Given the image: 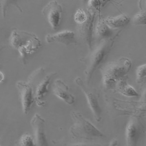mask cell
Segmentation results:
<instances>
[{
    "label": "cell",
    "instance_id": "1",
    "mask_svg": "<svg viewBox=\"0 0 146 146\" xmlns=\"http://www.w3.org/2000/svg\"><path fill=\"white\" fill-rule=\"evenodd\" d=\"M10 42L11 45L18 50L23 61L42 45L40 39L35 34L16 29L11 32Z\"/></svg>",
    "mask_w": 146,
    "mask_h": 146
},
{
    "label": "cell",
    "instance_id": "2",
    "mask_svg": "<svg viewBox=\"0 0 146 146\" xmlns=\"http://www.w3.org/2000/svg\"><path fill=\"white\" fill-rule=\"evenodd\" d=\"M121 31L118 32L115 36L111 38L103 40L93 53L88 56L85 61L87 64L86 69L85 71L86 75L87 83H89L90 80L95 71L103 63L108 54L111 50L115 43L116 38Z\"/></svg>",
    "mask_w": 146,
    "mask_h": 146
},
{
    "label": "cell",
    "instance_id": "3",
    "mask_svg": "<svg viewBox=\"0 0 146 146\" xmlns=\"http://www.w3.org/2000/svg\"><path fill=\"white\" fill-rule=\"evenodd\" d=\"M73 124L70 129L72 134L75 137L86 140L100 139L105 137L94 125L85 118L80 112L72 111Z\"/></svg>",
    "mask_w": 146,
    "mask_h": 146
},
{
    "label": "cell",
    "instance_id": "4",
    "mask_svg": "<svg viewBox=\"0 0 146 146\" xmlns=\"http://www.w3.org/2000/svg\"><path fill=\"white\" fill-rule=\"evenodd\" d=\"M131 67V60L126 58L110 63L103 72V84L108 89H114L120 80L129 72Z\"/></svg>",
    "mask_w": 146,
    "mask_h": 146
},
{
    "label": "cell",
    "instance_id": "5",
    "mask_svg": "<svg viewBox=\"0 0 146 146\" xmlns=\"http://www.w3.org/2000/svg\"><path fill=\"white\" fill-rule=\"evenodd\" d=\"M17 87L20 94L23 113L27 115L35 101L33 86L29 82H19L17 83Z\"/></svg>",
    "mask_w": 146,
    "mask_h": 146
},
{
    "label": "cell",
    "instance_id": "6",
    "mask_svg": "<svg viewBox=\"0 0 146 146\" xmlns=\"http://www.w3.org/2000/svg\"><path fill=\"white\" fill-rule=\"evenodd\" d=\"M42 13L53 30L59 28L62 20V8L57 1H52L49 2L42 9Z\"/></svg>",
    "mask_w": 146,
    "mask_h": 146
},
{
    "label": "cell",
    "instance_id": "7",
    "mask_svg": "<svg viewBox=\"0 0 146 146\" xmlns=\"http://www.w3.org/2000/svg\"><path fill=\"white\" fill-rule=\"evenodd\" d=\"M75 82L76 84L82 90L85 96L86 97L88 104L95 119L98 122L100 121L101 119L102 110L100 106L98 99L96 95L88 89L82 78H76L75 80Z\"/></svg>",
    "mask_w": 146,
    "mask_h": 146
},
{
    "label": "cell",
    "instance_id": "8",
    "mask_svg": "<svg viewBox=\"0 0 146 146\" xmlns=\"http://www.w3.org/2000/svg\"><path fill=\"white\" fill-rule=\"evenodd\" d=\"M31 123L35 133V141L36 146H49L44 119L40 115L36 113L32 118Z\"/></svg>",
    "mask_w": 146,
    "mask_h": 146
},
{
    "label": "cell",
    "instance_id": "9",
    "mask_svg": "<svg viewBox=\"0 0 146 146\" xmlns=\"http://www.w3.org/2000/svg\"><path fill=\"white\" fill-rule=\"evenodd\" d=\"M142 128L137 121H129L126 129V146H137L142 135Z\"/></svg>",
    "mask_w": 146,
    "mask_h": 146
},
{
    "label": "cell",
    "instance_id": "10",
    "mask_svg": "<svg viewBox=\"0 0 146 146\" xmlns=\"http://www.w3.org/2000/svg\"><path fill=\"white\" fill-rule=\"evenodd\" d=\"M87 18L80 28V34L82 38L86 42L88 46L92 50L93 41L94 23L95 21L96 13L93 10H89L87 12Z\"/></svg>",
    "mask_w": 146,
    "mask_h": 146
},
{
    "label": "cell",
    "instance_id": "11",
    "mask_svg": "<svg viewBox=\"0 0 146 146\" xmlns=\"http://www.w3.org/2000/svg\"><path fill=\"white\" fill-rule=\"evenodd\" d=\"M53 93L60 100L69 105L75 103V96L69 91V87L61 80H57L53 85Z\"/></svg>",
    "mask_w": 146,
    "mask_h": 146
},
{
    "label": "cell",
    "instance_id": "12",
    "mask_svg": "<svg viewBox=\"0 0 146 146\" xmlns=\"http://www.w3.org/2000/svg\"><path fill=\"white\" fill-rule=\"evenodd\" d=\"M55 75H56V73H51L38 82L34 92V95L35 101L38 106H42L44 104L43 99L48 93L49 86L52 79Z\"/></svg>",
    "mask_w": 146,
    "mask_h": 146
},
{
    "label": "cell",
    "instance_id": "13",
    "mask_svg": "<svg viewBox=\"0 0 146 146\" xmlns=\"http://www.w3.org/2000/svg\"><path fill=\"white\" fill-rule=\"evenodd\" d=\"M45 40L48 43L59 42L66 46L76 43L75 33L70 30H64L54 34H48L46 36Z\"/></svg>",
    "mask_w": 146,
    "mask_h": 146
},
{
    "label": "cell",
    "instance_id": "14",
    "mask_svg": "<svg viewBox=\"0 0 146 146\" xmlns=\"http://www.w3.org/2000/svg\"><path fill=\"white\" fill-rule=\"evenodd\" d=\"M130 21L129 17L124 14H121L116 17H109L103 22L108 25L109 27L113 29L119 28L127 25Z\"/></svg>",
    "mask_w": 146,
    "mask_h": 146
},
{
    "label": "cell",
    "instance_id": "15",
    "mask_svg": "<svg viewBox=\"0 0 146 146\" xmlns=\"http://www.w3.org/2000/svg\"><path fill=\"white\" fill-rule=\"evenodd\" d=\"M117 91L125 96L132 97L138 96V94L136 92L133 87L127 83L124 79L120 80L115 87Z\"/></svg>",
    "mask_w": 146,
    "mask_h": 146
},
{
    "label": "cell",
    "instance_id": "16",
    "mask_svg": "<svg viewBox=\"0 0 146 146\" xmlns=\"http://www.w3.org/2000/svg\"><path fill=\"white\" fill-rule=\"evenodd\" d=\"M96 32L98 36L108 39L113 35V30L103 21H100L97 23Z\"/></svg>",
    "mask_w": 146,
    "mask_h": 146
},
{
    "label": "cell",
    "instance_id": "17",
    "mask_svg": "<svg viewBox=\"0 0 146 146\" xmlns=\"http://www.w3.org/2000/svg\"><path fill=\"white\" fill-rule=\"evenodd\" d=\"M16 146H36V145L31 135L28 133H25L21 137Z\"/></svg>",
    "mask_w": 146,
    "mask_h": 146
},
{
    "label": "cell",
    "instance_id": "18",
    "mask_svg": "<svg viewBox=\"0 0 146 146\" xmlns=\"http://www.w3.org/2000/svg\"><path fill=\"white\" fill-rule=\"evenodd\" d=\"M87 18V14L82 9L76 10L74 15V20L76 23L82 24L84 23Z\"/></svg>",
    "mask_w": 146,
    "mask_h": 146
},
{
    "label": "cell",
    "instance_id": "19",
    "mask_svg": "<svg viewBox=\"0 0 146 146\" xmlns=\"http://www.w3.org/2000/svg\"><path fill=\"white\" fill-rule=\"evenodd\" d=\"M137 82L141 84L146 80V64L142 65L137 68L136 70Z\"/></svg>",
    "mask_w": 146,
    "mask_h": 146
},
{
    "label": "cell",
    "instance_id": "20",
    "mask_svg": "<svg viewBox=\"0 0 146 146\" xmlns=\"http://www.w3.org/2000/svg\"><path fill=\"white\" fill-rule=\"evenodd\" d=\"M133 24L135 25H146V12L144 11L136 14L133 18Z\"/></svg>",
    "mask_w": 146,
    "mask_h": 146
},
{
    "label": "cell",
    "instance_id": "21",
    "mask_svg": "<svg viewBox=\"0 0 146 146\" xmlns=\"http://www.w3.org/2000/svg\"><path fill=\"white\" fill-rule=\"evenodd\" d=\"M103 1H91L90 2V5L94 8L98 9L100 8Z\"/></svg>",
    "mask_w": 146,
    "mask_h": 146
},
{
    "label": "cell",
    "instance_id": "22",
    "mask_svg": "<svg viewBox=\"0 0 146 146\" xmlns=\"http://www.w3.org/2000/svg\"><path fill=\"white\" fill-rule=\"evenodd\" d=\"M66 146H103L100 144H89V143H76L67 145Z\"/></svg>",
    "mask_w": 146,
    "mask_h": 146
},
{
    "label": "cell",
    "instance_id": "23",
    "mask_svg": "<svg viewBox=\"0 0 146 146\" xmlns=\"http://www.w3.org/2000/svg\"><path fill=\"white\" fill-rule=\"evenodd\" d=\"M118 141L116 139L113 140L110 145V146H117L118 145Z\"/></svg>",
    "mask_w": 146,
    "mask_h": 146
},
{
    "label": "cell",
    "instance_id": "24",
    "mask_svg": "<svg viewBox=\"0 0 146 146\" xmlns=\"http://www.w3.org/2000/svg\"><path fill=\"white\" fill-rule=\"evenodd\" d=\"M4 79H5V76L3 73H2V72L0 71V83L3 82Z\"/></svg>",
    "mask_w": 146,
    "mask_h": 146
},
{
    "label": "cell",
    "instance_id": "25",
    "mask_svg": "<svg viewBox=\"0 0 146 146\" xmlns=\"http://www.w3.org/2000/svg\"><path fill=\"white\" fill-rule=\"evenodd\" d=\"M4 48H5V47L3 46H0V52L2 51V50H3Z\"/></svg>",
    "mask_w": 146,
    "mask_h": 146
},
{
    "label": "cell",
    "instance_id": "26",
    "mask_svg": "<svg viewBox=\"0 0 146 146\" xmlns=\"http://www.w3.org/2000/svg\"></svg>",
    "mask_w": 146,
    "mask_h": 146
}]
</instances>
